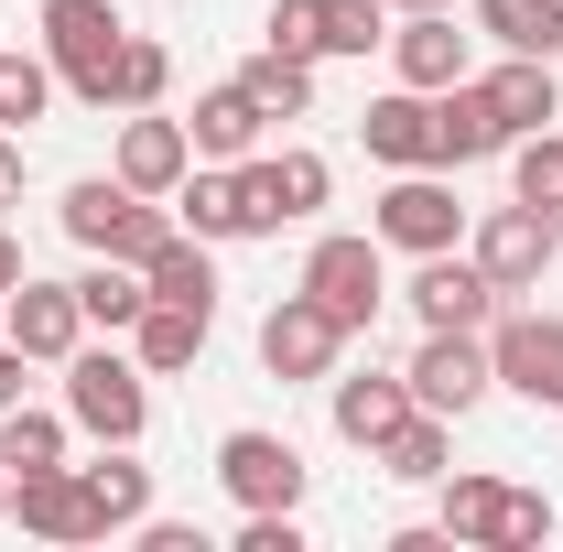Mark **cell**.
<instances>
[{
	"label": "cell",
	"instance_id": "1",
	"mask_svg": "<svg viewBox=\"0 0 563 552\" xmlns=\"http://www.w3.org/2000/svg\"><path fill=\"white\" fill-rule=\"evenodd\" d=\"M444 542H488V552H542L553 542V498L509 477H455L444 466Z\"/></svg>",
	"mask_w": 563,
	"mask_h": 552
},
{
	"label": "cell",
	"instance_id": "2",
	"mask_svg": "<svg viewBox=\"0 0 563 552\" xmlns=\"http://www.w3.org/2000/svg\"><path fill=\"white\" fill-rule=\"evenodd\" d=\"M120 44H131V22H120L109 0H44V66H55L66 98L109 109V66H120Z\"/></svg>",
	"mask_w": 563,
	"mask_h": 552
},
{
	"label": "cell",
	"instance_id": "3",
	"mask_svg": "<svg viewBox=\"0 0 563 552\" xmlns=\"http://www.w3.org/2000/svg\"><path fill=\"white\" fill-rule=\"evenodd\" d=\"M303 292L336 314V325H379V303H390V250H379V228H336V239H314L303 250Z\"/></svg>",
	"mask_w": 563,
	"mask_h": 552
},
{
	"label": "cell",
	"instance_id": "4",
	"mask_svg": "<svg viewBox=\"0 0 563 552\" xmlns=\"http://www.w3.org/2000/svg\"><path fill=\"white\" fill-rule=\"evenodd\" d=\"M66 412H76V433H98V444H141V422H152V390H141V357H109V346H76V357H66Z\"/></svg>",
	"mask_w": 563,
	"mask_h": 552
},
{
	"label": "cell",
	"instance_id": "5",
	"mask_svg": "<svg viewBox=\"0 0 563 552\" xmlns=\"http://www.w3.org/2000/svg\"><path fill=\"white\" fill-rule=\"evenodd\" d=\"M368 228H379V250H412V261H422V250H455V239H466V207H455L444 163H412V174L379 185Z\"/></svg>",
	"mask_w": 563,
	"mask_h": 552
},
{
	"label": "cell",
	"instance_id": "6",
	"mask_svg": "<svg viewBox=\"0 0 563 552\" xmlns=\"http://www.w3.org/2000/svg\"><path fill=\"white\" fill-rule=\"evenodd\" d=\"M412 401L422 412H444V422H466L477 401L498 390V368H488V336H466V325H422V346H412Z\"/></svg>",
	"mask_w": 563,
	"mask_h": 552
},
{
	"label": "cell",
	"instance_id": "7",
	"mask_svg": "<svg viewBox=\"0 0 563 552\" xmlns=\"http://www.w3.org/2000/svg\"><path fill=\"white\" fill-rule=\"evenodd\" d=\"M553 250H563V217H542V207H488L477 228H466V261L498 281V303L553 272Z\"/></svg>",
	"mask_w": 563,
	"mask_h": 552
},
{
	"label": "cell",
	"instance_id": "8",
	"mask_svg": "<svg viewBox=\"0 0 563 552\" xmlns=\"http://www.w3.org/2000/svg\"><path fill=\"white\" fill-rule=\"evenodd\" d=\"M0 336L22 346V357H33V368H66L76 346H87V303H76V281H11V292H0Z\"/></svg>",
	"mask_w": 563,
	"mask_h": 552
},
{
	"label": "cell",
	"instance_id": "9",
	"mask_svg": "<svg viewBox=\"0 0 563 552\" xmlns=\"http://www.w3.org/2000/svg\"><path fill=\"white\" fill-rule=\"evenodd\" d=\"M336 357H347V325L292 281L272 314H261V368H272V379H336Z\"/></svg>",
	"mask_w": 563,
	"mask_h": 552
},
{
	"label": "cell",
	"instance_id": "10",
	"mask_svg": "<svg viewBox=\"0 0 563 552\" xmlns=\"http://www.w3.org/2000/svg\"><path fill=\"white\" fill-rule=\"evenodd\" d=\"M303 455H292V433H261V422H239L228 444H217V487L239 498V509H303Z\"/></svg>",
	"mask_w": 563,
	"mask_h": 552
},
{
	"label": "cell",
	"instance_id": "11",
	"mask_svg": "<svg viewBox=\"0 0 563 552\" xmlns=\"http://www.w3.org/2000/svg\"><path fill=\"white\" fill-rule=\"evenodd\" d=\"M488 368H498V390H520L531 412H563V314H498Z\"/></svg>",
	"mask_w": 563,
	"mask_h": 552
},
{
	"label": "cell",
	"instance_id": "12",
	"mask_svg": "<svg viewBox=\"0 0 563 552\" xmlns=\"http://www.w3.org/2000/svg\"><path fill=\"white\" fill-rule=\"evenodd\" d=\"M325 185H336L325 152H250V163H239V196H250V228H261V239L292 228V217H314Z\"/></svg>",
	"mask_w": 563,
	"mask_h": 552
},
{
	"label": "cell",
	"instance_id": "13",
	"mask_svg": "<svg viewBox=\"0 0 563 552\" xmlns=\"http://www.w3.org/2000/svg\"><path fill=\"white\" fill-rule=\"evenodd\" d=\"M131 196H174L185 174H196V141L185 120H163V109H120V163H109Z\"/></svg>",
	"mask_w": 563,
	"mask_h": 552
},
{
	"label": "cell",
	"instance_id": "14",
	"mask_svg": "<svg viewBox=\"0 0 563 552\" xmlns=\"http://www.w3.org/2000/svg\"><path fill=\"white\" fill-rule=\"evenodd\" d=\"M412 314H422V325H466V336H488V325H498V281L477 272V261H455V250H422Z\"/></svg>",
	"mask_w": 563,
	"mask_h": 552
},
{
	"label": "cell",
	"instance_id": "15",
	"mask_svg": "<svg viewBox=\"0 0 563 552\" xmlns=\"http://www.w3.org/2000/svg\"><path fill=\"white\" fill-rule=\"evenodd\" d=\"M357 141H368V163H390V174H412V163H444V120H433V98H422V87H390V98H368Z\"/></svg>",
	"mask_w": 563,
	"mask_h": 552
},
{
	"label": "cell",
	"instance_id": "16",
	"mask_svg": "<svg viewBox=\"0 0 563 552\" xmlns=\"http://www.w3.org/2000/svg\"><path fill=\"white\" fill-rule=\"evenodd\" d=\"M11 520H22L33 542H98V509H87V477H76V466L11 477Z\"/></svg>",
	"mask_w": 563,
	"mask_h": 552
},
{
	"label": "cell",
	"instance_id": "17",
	"mask_svg": "<svg viewBox=\"0 0 563 552\" xmlns=\"http://www.w3.org/2000/svg\"><path fill=\"white\" fill-rule=\"evenodd\" d=\"M390 66H401V87H455L466 76V33H455V11H401L390 22Z\"/></svg>",
	"mask_w": 563,
	"mask_h": 552
},
{
	"label": "cell",
	"instance_id": "18",
	"mask_svg": "<svg viewBox=\"0 0 563 552\" xmlns=\"http://www.w3.org/2000/svg\"><path fill=\"white\" fill-rule=\"evenodd\" d=\"M261 120H272V109L228 76V87H207V98H196L185 141H196V163H250V152H261Z\"/></svg>",
	"mask_w": 563,
	"mask_h": 552
},
{
	"label": "cell",
	"instance_id": "19",
	"mask_svg": "<svg viewBox=\"0 0 563 552\" xmlns=\"http://www.w3.org/2000/svg\"><path fill=\"white\" fill-rule=\"evenodd\" d=\"M87 477V509H98V542H120V531H141L152 520V466H141L131 444H109L98 466H76Z\"/></svg>",
	"mask_w": 563,
	"mask_h": 552
},
{
	"label": "cell",
	"instance_id": "20",
	"mask_svg": "<svg viewBox=\"0 0 563 552\" xmlns=\"http://www.w3.org/2000/svg\"><path fill=\"white\" fill-rule=\"evenodd\" d=\"M477 87H488V109H498V131H509V141L563 120V87H553V66H542V55H509V66H488Z\"/></svg>",
	"mask_w": 563,
	"mask_h": 552
},
{
	"label": "cell",
	"instance_id": "21",
	"mask_svg": "<svg viewBox=\"0 0 563 552\" xmlns=\"http://www.w3.org/2000/svg\"><path fill=\"white\" fill-rule=\"evenodd\" d=\"M412 412H422L412 379H379V368H368V379H336V433H347L357 455H379V444H390Z\"/></svg>",
	"mask_w": 563,
	"mask_h": 552
},
{
	"label": "cell",
	"instance_id": "22",
	"mask_svg": "<svg viewBox=\"0 0 563 552\" xmlns=\"http://www.w3.org/2000/svg\"><path fill=\"white\" fill-rule=\"evenodd\" d=\"M207 325H217V314H196V303H141V325H131L141 379H174V368H196V357H207Z\"/></svg>",
	"mask_w": 563,
	"mask_h": 552
},
{
	"label": "cell",
	"instance_id": "23",
	"mask_svg": "<svg viewBox=\"0 0 563 552\" xmlns=\"http://www.w3.org/2000/svg\"><path fill=\"white\" fill-rule=\"evenodd\" d=\"M174 217H185L196 239H261V228H250V196H239V163H196V174L174 185Z\"/></svg>",
	"mask_w": 563,
	"mask_h": 552
},
{
	"label": "cell",
	"instance_id": "24",
	"mask_svg": "<svg viewBox=\"0 0 563 552\" xmlns=\"http://www.w3.org/2000/svg\"><path fill=\"white\" fill-rule=\"evenodd\" d=\"M141 281H152V303H196V314H217V239L174 228V239L141 261Z\"/></svg>",
	"mask_w": 563,
	"mask_h": 552
},
{
	"label": "cell",
	"instance_id": "25",
	"mask_svg": "<svg viewBox=\"0 0 563 552\" xmlns=\"http://www.w3.org/2000/svg\"><path fill=\"white\" fill-rule=\"evenodd\" d=\"M433 120H444V174H455V163H488V152H509V131H498V109H488V87H477V76L433 87Z\"/></svg>",
	"mask_w": 563,
	"mask_h": 552
},
{
	"label": "cell",
	"instance_id": "26",
	"mask_svg": "<svg viewBox=\"0 0 563 552\" xmlns=\"http://www.w3.org/2000/svg\"><path fill=\"white\" fill-rule=\"evenodd\" d=\"M477 11V33H488L498 55H563V0H466Z\"/></svg>",
	"mask_w": 563,
	"mask_h": 552
},
{
	"label": "cell",
	"instance_id": "27",
	"mask_svg": "<svg viewBox=\"0 0 563 552\" xmlns=\"http://www.w3.org/2000/svg\"><path fill=\"white\" fill-rule=\"evenodd\" d=\"M444 466H455V422L444 412H412L379 444V477H401V487H444Z\"/></svg>",
	"mask_w": 563,
	"mask_h": 552
},
{
	"label": "cell",
	"instance_id": "28",
	"mask_svg": "<svg viewBox=\"0 0 563 552\" xmlns=\"http://www.w3.org/2000/svg\"><path fill=\"white\" fill-rule=\"evenodd\" d=\"M66 433H76V412L11 401V412H0V466H11V477H44V466H66Z\"/></svg>",
	"mask_w": 563,
	"mask_h": 552
},
{
	"label": "cell",
	"instance_id": "29",
	"mask_svg": "<svg viewBox=\"0 0 563 552\" xmlns=\"http://www.w3.org/2000/svg\"><path fill=\"white\" fill-rule=\"evenodd\" d=\"M239 87H250L272 120H314V55H282V44H261V55L239 66Z\"/></svg>",
	"mask_w": 563,
	"mask_h": 552
},
{
	"label": "cell",
	"instance_id": "30",
	"mask_svg": "<svg viewBox=\"0 0 563 552\" xmlns=\"http://www.w3.org/2000/svg\"><path fill=\"white\" fill-rule=\"evenodd\" d=\"M76 303H87V325H109V336H131L141 303H152V281L131 272V261H98V272L76 281Z\"/></svg>",
	"mask_w": 563,
	"mask_h": 552
},
{
	"label": "cell",
	"instance_id": "31",
	"mask_svg": "<svg viewBox=\"0 0 563 552\" xmlns=\"http://www.w3.org/2000/svg\"><path fill=\"white\" fill-rule=\"evenodd\" d=\"M390 44V0H314V55H368Z\"/></svg>",
	"mask_w": 563,
	"mask_h": 552
},
{
	"label": "cell",
	"instance_id": "32",
	"mask_svg": "<svg viewBox=\"0 0 563 552\" xmlns=\"http://www.w3.org/2000/svg\"><path fill=\"white\" fill-rule=\"evenodd\" d=\"M174 228H185V217L163 207V196H131V207L109 217V239H98V261H131V272H141V261H152V250H163Z\"/></svg>",
	"mask_w": 563,
	"mask_h": 552
},
{
	"label": "cell",
	"instance_id": "33",
	"mask_svg": "<svg viewBox=\"0 0 563 552\" xmlns=\"http://www.w3.org/2000/svg\"><path fill=\"white\" fill-rule=\"evenodd\" d=\"M163 87H174V55H163L152 33H131L120 66H109V109H163Z\"/></svg>",
	"mask_w": 563,
	"mask_h": 552
},
{
	"label": "cell",
	"instance_id": "34",
	"mask_svg": "<svg viewBox=\"0 0 563 552\" xmlns=\"http://www.w3.org/2000/svg\"><path fill=\"white\" fill-rule=\"evenodd\" d=\"M44 109H55V66H44V55H11V44H0V131H33Z\"/></svg>",
	"mask_w": 563,
	"mask_h": 552
},
{
	"label": "cell",
	"instance_id": "35",
	"mask_svg": "<svg viewBox=\"0 0 563 552\" xmlns=\"http://www.w3.org/2000/svg\"><path fill=\"white\" fill-rule=\"evenodd\" d=\"M509 152H520V163H509V174H520V207L563 217V131H520Z\"/></svg>",
	"mask_w": 563,
	"mask_h": 552
},
{
	"label": "cell",
	"instance_id": "36",
	"mask_svg": "<svg viewBox=\"0 0 563 552\" xmlns=\"http://www.w3.org/2000/svg\"><path fill=\"white\" fill-rule=\"evenodd\" d=\"M239 552H303V520L292 509H250L239 520Z\"/></svg>",
	"mask_w": 563,
	"mask_h": 552
},
{
	"label": "cell",
	"instance_id": "37",
	"mask_svg": "<svg viewBox=\"0 0 563 552\" xmlns=\"http://www.w3.org/2000/svg\"><path fill=\"white\" fill-rule=\"evenodd\" d=\"M261 44H282V55H314V0H272V33Z\"/></svg>",
	"mask_w": 563,
	"mask_h": 552
},
{
	"label": "cell",
	"instance_id": "38",
	"mask_svg": "<svg viewBox=\"0 0 563 552\" xmlns=\"http://www.w3.org/2000/svg\"><path fill=\"white\" fill-rule=\"evenodd\" d=\"M22 379H33V357H22V346L0 336V412H11V401H22Z\"/></svg>",
	"mask_w": 563,
	"mask_h": 552
},
{
	"label": "cell",
	"instance_id": "39",
	"mask_svg": "<svg viewBox=\"0 0 563 552\" xmlns=\"http://www.w3.org/2000/svg\"><path fill=\"white\" fill-rule=\"evenodd\" d=\"M11 207H22V141L0 131V217H11Z\"/></svg>",
	"mask_w": 563,
	"mask_h": 552
},
{
	"label": "cell",
	"instance_id": "40",
	"mask_svg": "<svg viewBox=\"0 0 563 552\" xmlns=\"http://www.w3.org/2000/svg\"><path fill=\"white\" fill-rule=\"evenodd\" d=\"M11 281H22V239L0 228V292H11Z\"/></svg>",
	"mask_w": 563,
	"mask_h": 552
},
{
	"label": "cell",
	"instance_id": "41",
	"mask_svg": "<svg viewBox=\"0 0 563 552\" xmlns=\"http://www.w3.org/2000/svg\"><path fill=\"white\" fill-rule=\"evenodd\" d=\"M390 11H455V0H390Z\"/></svg>",
	"mask_w": 563,
	"mask_h": 552
},
{
	"label": "cell",
	"instance_id": "42",
	"mask_svg": "<svg viewBox=\"0 0 563 552\" xmlns=\"http://www.w3.org/2000/svg\"><path fill=\"white\" fill-rule=\"evenodd\" d=\"M0 520H11V466H0Z\"/></svg>",
	"mask_w": 563,
	"mask_h": 552
}]
</instances>
